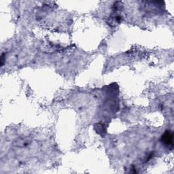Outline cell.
Returning a JSON list of instances; mask_svg holds the SVG:
<instances>
[{
  "label": "cell",
  "mask_w": 174,
  "mask_h": 174,
  "mask_svg": "<svg viewBox=\"0 0 174 174\" xmlns=\"http://www.w3.org/2000/svg\"><path fill=\"white\" fill-rule=\"evenodd\" d=\"M163 142L165 143V144L170 146L173 145V135L172 133L169 131H167L165 134L162 137Z\"/></svg>",
  "instance_id": "6da1fadb"
}]
</instances>
